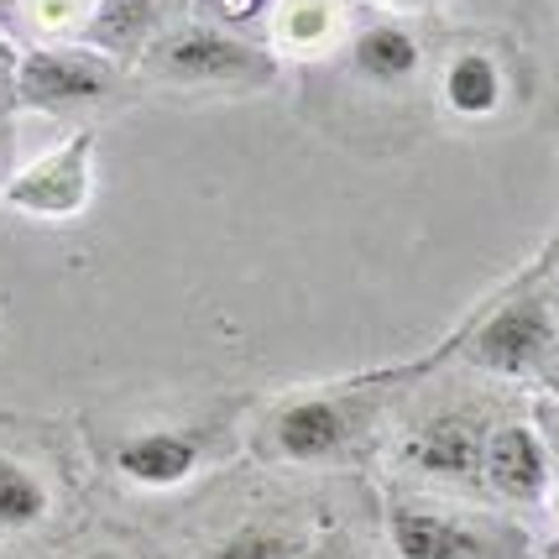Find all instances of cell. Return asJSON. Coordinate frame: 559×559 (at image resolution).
<instances>
[{"instance_id":"obj_9","label":"cell","mask_w":559,"mask_h":559,"mask_svg":"<svg viewBox=\"0 0 559 559\" xmlns=\"http://www.w3.org/2000/svg\"><path fill=\"white\" fill-rule=\"evenodd\" d=\"M481 450H487V429L476 418L444 414L408 444V461L444 481H471V476H481Z\"/></svg>"},{"instance_id":"obj_12","label":"cell","mask_w":559,"mask_h":559,"mask_svg":"<svg viewBox=\"0 0 559 559\" xmlns=\"http://www.w3.org/2000/svg\"><path fill=\"white\" fill-rule=\"evenodd\" d=\"M356 69L377 84H408L418 73V43L403 26H366L356 37Z\"/></svg>"},{"instance_id":"obj_20","label":"cell","mask_w":559,"mask_h":559,"mask_svg":"<svg viewBox=\"0 0 559 559\" xmlns=\"http://www.w3.org/2000/svg\"><path fill=\"white\" fill-rule=\"evenodd\" d=\"M0 168H5V131H0ZM0 194H5V183H0Z\"/></svg>"},{"instance_id":"obj_21","label":"cell","mask_w":559,"mask_h":559,"mask_svg":"<svg viewBox=\"0 0 559 559\" xmlns=\"http://www.w3.org/2000/svg\"><path fill=\"white\" fill-rule=\"evenodd\" d=\"M555 512H559V491H555Z\"/></svg>"},{"instance_id":"obj_7","label":"cell","mask_w":559,"mask_h":559,"mask_svg":"<svg viewBox=\"0 0 559 559\" xmlns=\"http://www.w3.org/2000/svg\"><path fill=\"white\" fill-rule=\"evenodd\" d=\"M481 476L508 502H538L549 491V461H544V444L534 429H523V424L491 429L487 450H481Z\"/></svg>"},{"instance_id":"obj_11","label":"cell","mask_w":559,"mask_h":559,"mask_svg":"<svg viewBox=\"0 0 559 559\" xmlns=\"http://www.w3.org/2000/svg\"><path fill=\"white\" fill-rule=\"evenodd\" d=\"M157 26H163V0H99L84 37L105 58H136L157 37Z\"/></svg>"},{"instance_id":"obj_1","label":"cell","mask_w":559,"mask_h":559,"mask_svg":"<svg viewBox=\"0 0 559 559\" xmlns=\"http://www.w3.org/2000/svg\"><path fill=\"white\" fill-rule=\"evenodd\" d=\"M116 95V63L95 48H37L22 52V73H16V105L26 110H84Z\"/></svg>"},{"instance_id":"obj_10","label":"cell","mask_w":559,"mask_h":559,"mask_svg":"<svg viewBox=\"0 0 559 559\" xmlns=\"http://www.w3.org/2000/svg\"><path fill=\"white\" fill-rule=\"evenodd\" d=\"M52 518V481L16 450L0 444V538L37 534Z\"/></svg>"},{"instance_id":"obj_18","label":"cell","mask_w":559,"mask_h":559,"mask_svg":"<svg viewBox=\"0 0 559 559\" xmlns=\"http://www.w3.org/2000/svg\"><path fill=\"white\" fill-rule=\"evenodd\" d=\"M262 5L267 0H215V11L225 22H251V16H262Z\"/></svg>"},{"instance_id":"obj_15","label":"cell","mask_w":559,"mask_h":559,"mask_svg":"<svg viewBox=\"0 0 559 559\" xmlns=\"http://www.w3.org/2000/svg\"><path fill=\"white\" fill-rule=\"evenodd\" d=\"M95 5L99 0H11V11L37 37H73V32H84L95 22Z\"/></svg>"},{"instance_id":"obj_16","label":"cell","mask_w":559,"mask_h":559,"mask_svg":"<svg viewBox=\"0 0 559 559\" xmlns=\"http://www.w3.org/2000/svg\"><path fill=\"white\" fill-rule=\"evenodd\" d=\"M210 559H304V544L283 528H241L219 544Z\"/></svg>"},{"instance_id":"obj_8","label":"cell","mask_w":559,"mask_h":559,"mask_svg":"<svg viewBox=\"0 0 559 559\" xmlns=\"http://www.w3.org/2000/svg\"><path fill=\"white\" fill-rule=\"evenodd\" d=\"M199 461H204L199 439L178 435V429H146V435L121 439V450H116V471L131 487H146V491L183 487L199 471Z\"/></svg>"},{"instance_id":"obj_5","label":"cell","mask_w":559,"mask_h":559,"mask_svg":"<svg viewBox=\"0 0 559 559\" xmlns=\"http://www.w3.org/2000/svg\"><path fill=\"white\" fill-rule=\"evenodd\" d=\"M350 435H356V418H350V408H345L341 397H298L272 424L277 455L304 461V465L341 455L345 444H350Z\"/></svg>"},{"instance_id":"obj_19","label":"cell","mask_w":559,"mask_h":559,"mask_svg":"<svg viewBox=\"0 0 559 559\" xmlns=\"http://www.w3.org/2000/svg\"><path fill=\"white\" fill-rule=\"evenodd\" d=\"M79 559H121V555H116V549H84Z\"/></svg>"},{"instance_id":"obj_13","label":"cell","mask_w":559,"mask_h":559,"mask_svg":"<svg viewBox=\"0 0 559 559\" xmlns=\"http://www.w3.org/2000/svg\"><path fill=\"white\" fill-rule=\"evenodd\" d=\"M444 99L461 116H491L502 105V73H497V63L487 52H461L444 69Z\"/></svg>"},{"instance_id":"obj_23","label":"cell","mask_w":559,"mask_h":559,"mask_svg":"<svg viewBox=\"0 0 559 559\" xmlns=\"http://www.w3.org/2000/svg\"><path fill=\"white\" fill-rule=\"evenodd\" d=\"M0 559H11V555H5V549H0Z\"/></svg>"},{"instance_id":"obj_3","label":"cell","mask_w":559,"mask_h":559,"mask_svg":"<svg viewBox=\"0 0 559 559\" xmlns=\"http://www.w3.org/2000/svg\"><path fill=\"white\" fill-rule=\"evenodd\" d=\"M146 58H152V73L173 79V84H262L272 79V63L257 48H246L225 32H204V26L173 32Z\"/></svg>"},{"instance_id":"obj_22","label":"cell","mask_w":559,"mask_h":559,"mask_svg":"<svg viewBox=\"0 0 559 559\" xmlns=\"http://www.w3.org/2000/svg\"><path fill=\"white\" fill-rule=\"evenodd\" d=\"M397 5H414V0H397Z\"/></svg>"},{"instance_id":"obj_17","label":"cell","mask_w":559,"mask_h":559,"mask_svg":"<svg viewBox=\"0 0 559 559\" xmlns=\"http://www.w3.org/2000/svg\"><path fill=\"white\" fill-rule=\"evenodd\" d=\"M16 73H22V52L0 37V121H5V110L16 105Z\"/></svg>"},{"instance_id":"obj_14","label":"cell","mask_w":559,"mask_h":559,"mask_svg":"<svg viewBox=\"0 0 559 559\" xmlns=\"http://www.w3.org/2000/svg\"><path fill=\"white\" fill-rule=\"evenodd\" d=\"M341 32L335 0H283L277 11V43L293 52H324Z\"/></svg>"},{"instance_id":"obj_4","label":"cell","mask_w":559,"mask_h":559,"mask_svg":"<svg viewBox=\"0 0 559 559\" xmlns=\"http://www.w3.org/2000/svg\"><path fill=\"white\" fill-rule=\"evenodd\" d=\"M388 538L397 559H487L491 544L476 523H465L455 512L397 502L388 512Z\"/></svg>"},{"instance_id":"obj_2","label":"cell","mask_w":559,"mask_h":559,"mask_svg":"<svg viewBox=\"0 0 559 559\" xmlns=\"http://www.w3.org/2000/svg\"><path fill=\"white\" fill-rule=\"evenodd\" d=\"M90 194H95V136L79 131L58 152H48L32 168L16 173L5 183L0 204L32 219H73L90 204Z\"/></svg>"},{"instance_id":"obj_6","label":"cell","mask_w":559,"mask_h":559,"mask_svg":"<svg viewBox=\"0 0 559 559\" xmlns=\"http://www.w3.org/2000/svg\"><path fill=\"white\" fill-rule=\"evenodd\" d=\"M555 345V319L544 304H512L502 314H491L481 324V335L471 345V356L491 371H528L549 356Z\"/></svg>"}]
</instances>
